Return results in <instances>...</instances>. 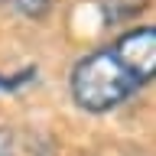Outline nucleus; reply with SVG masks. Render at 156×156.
Returning a JSON list of instances; mask_svg holds the SVG:
<instances>
[{
	"mask_svg": "<svg viewBox=\"0 0 156 156\" xmlns=\"http://www.w3.org/2000/svg\"><path fill=\"white\" fill-rule=\"evenodd\" d=\"M156 72V26H133L72 65L68 91L81 111L107 114L127 104Z\"/></svg>",
	"mask_w": 156,
	"mask_h": 156,
	"instance_id": "obj_1",
	"label": "nucleus"
},
{
	"mask_svg": "<svg viewBox=\"0 0 156 156\" xmlns=\"http://www.w3.org/2000/svg\"><path fill=\"white\" fill-rule=\"evenodd\" d=\"M0 156H13V143H10V133L0 127Z\"/></svg>",
	"mask_w": 156,
	"mask_h": 156,
	"instance_id": "obj_4",
	"label": "nucleus"
},
{
	"mask_svg": "<svg viewBox=\"0 0 156 156\" xmlns=\"http://www.w3.org/2000/svg\"><path fill=\"white\" fill-rule=\"evenodd\" d=\"M146 3L150 0H101V10H104V20L124 23V20H133Z\"/></svg>",
	"mask_w": 156,
	"mask_h": 156,
	"instance_id": "obj_2",
	"label": "nucleus"
},
{
	"mask_svg": "<svg viewBox=\"0 0 156 156\" xmlns=\"http://www.w3.org/2000/svg\"><path fill=\"white\" fill-rule=\"evenodd\" d=\"M7 10H13V13H20V16H26V20H42L52 10V3L55 0H0Z\"/></svg>",
	"mask_w": 156,
	"mask_h": 156,
	"instance_id": "obj_3",
	"label": "nucleus"
}]
</instances>
